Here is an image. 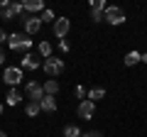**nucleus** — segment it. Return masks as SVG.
Returning <instances> with one entry per match:
<instances>
[{"label":"nucleus","instance_id":"nucleus-1","mask_svg":"<svg viewBox=\"0 0 147 137\" xmlns=\"http://www.w3.org/2000/svg\"><path fill=\"white\" fill-rule=\"evenodd\" d=\"M7 44H10L12 52H30L32 49V39L27 37L25 32H12V34H7Z\"/></svg>","mask_w":147,"mask_h":137},{"label":"nucleus","instance_id":"nucleus-2","mask_svg":"<svg viewBox=\"0 0 147 137\" xmlns=\"http://www.w3.org/2000/svg\"><path fill=\"white\" fill-rule=\"evenodd\" d=\"M17 20L25 25V34H27V37H32V34H37V32L42 30V20H39V15H27V12H22Z\"/></svg>","mask_w":147,"mask_h":137},{"label":"nucleus","instance_id":"nucleus-3","mask_svg":"<svg viewBox=\"0 0 147 137\" xmlns=\"http://www.w3.org/2000/svg\"><path fill=\"white\" fill-rule=\"evenodd\" d=\"M42 68H44V74L49 76V79H54V76H59V74H64V59H57V56H49V59H44V64H42Z\"/></svg>","mask_w":147,"mask_h":137},{"label":"nucleus","instance_id":"nucleus-4","mask_svg":"<svg viewBox=\"0 0 147 137\" xmlns=\"http://www.w3.org/2000/svg\"><path fill=\"white\" fill-rule=\"evenodd\" d=\"M22 12H25V7H22V3H7V5L3 7V10H0V17H3L5 22H15L17 17L22 15Z\"/></svg>","mask_w":147,"mask_h":137},{"label":"nucleus","instance_id":"nucleus-5","mask_svg":"<svg viewBox=\"0 0 147 137\" xmlns=\"http://www.w3.org/2000/svg\"><path fill=\"white\" fill-rule=\"evenodd\" d=\"M103 17H105V22H108V25H113V27H118V25H123V22H125V12H123L120 7H115V5H108V7H105Z\"/></svg>","mask_w":147,"mask_h":137},{"label":"nucleus","instance_id":"nucleus-6","mask_svg":"<svg viewBox=\"0 0 147 137\" xmlns=\"http://www.w3.org/2000/svg\"><path fill=\"white\" fill-rule=\"evenodd\" d=\"M25 98H30L32 103H39L44 98V88L37 81H30V83H25Z\"/></svg>","mask_w":147,"mask_h":137},{"label":"nucleus","instance_id":"nucleus-7","mask_svg":"<svg viewBox=\"0 0 147 137\" xmlns=\"http://www.w3.org/2000/svg\"><path fill=\"white\" fill-rule=\"evenodd\" d=\"M3 81H5L10 88H15L17 83H22V68L20 66H7L5 74H3Z\"/></svg>","mask_w":147,"mask_h":137},{"label":"nucleus","instance_id":"nucleus-8","mask_svg":"<svg viewBox=\"0 0 147 137\" xmlns=\"http://www.w3.org/2000/svg\"><path fill=\"white\" fill-rule=\"evenodd\" d=\"M76 115H79L81 120H93V115H96V103H91V100H81L79 108H76Z\"/></svg>","mask_w":147,"mask_h":137},{"label":"nucleus","instance_id":"nucleus-9","mask_svg":"<svg viewBox=\"0 0 147 137\" xmlns=\"http://www.w3.org/2000/svg\"><path fill=\"white\" fill-rule=\"evenodd\" d=\"M54 37H59V39H64L69 34V27H71V22L66 20V17H57V22H54Z\"/></svg>","mask_w":147,"mask_h":137},{"label":"nucleus","instance_id":"nucleus-10","mask_svg":"<svg viewBox=\"0 0 147 137\" xmlns=\"http://www.w3.org/2000/svg\"><path fill=\"white\" fill-rule=\"evenodd\" d=\"M22 7H25L27 15H37V12H44V3H42V0H27V3H22Z\"/></svg>","mask_w":147,"mask_h":137},{"label":"nucleus","instance_id":"nucleus-11","mask_svg":"<svg viewBox=\"0 0 147 137\" xmlns=\"http://www.w3.org/2000/svg\"><path fill=\"white\" fill-rule=\"evenodd\" d=\"M39 66H42L39 59H34V54H30V52H27L25 56H22V61H20V68H32V71H37Z\"/></svg>","mask_w":147,"mask_h":137},{"label":"nucleus","instance_id":"nucleus-12","mask_svg":"<svg viewBox=\"0 0 147 137\" xmlns=\"http://www.w3.org/2000/svg\"><path fill=\"white\" fill-rule=\"evenodd\" d=\"M39 108H42V113H54V110H57V100H54V95H44V98L39 100Z\"/></svg>","mask_w":147,"mask_h":137},{"label":"nucleus","instance_id":"nucleus-13","mask_svg":"<svg viewBox=\"0 0 147 137\" xmlns=\"http://www.w3.org/2000/svg\"><path fill=\"white\" fill-rule=\"evenodd\" d=\"M22 98H25V95H22L17 88H10V91H7V95H5V103H7V105H17Z\"/></svg>","mask_w":147,"mask_h":137},{"label":"nucleus","instance_id":"nucleus-14","mask_svg":"<svg viewBox=\"0 0 147 137\" xmlns=\"http://www.w3.org/2000/svg\"><path fill=\"white\" fill-rule=\"evenodd\" d=\"M42 88H44V95H57V93H59V83H57V79H47Z\"/></svg>","mask_w":147,"mask_h":137},{"label":"nucleus","instance_id":"nucleus-15","mask_svg":"<svg viewBox=\"0 0 147 137\" xmlns=\"http://www.w3.org/2000/svg\"><path fill=\"white\" fill-rule=\"evenodd\" d=\"M123 61H125V66H135V64H140V61H142V54L132 49V52H127V54H125V59H123Z\"/></svg>","mask_w":147,"mask_h":137},{"label":"nucleus","instance_id":"nucleus-16","mask_svg":"<svg viewBox=\"0 0 147 137\" xmlns=\"http://www.w3.org/2000/svg\"><path fill=\"white\" fill-rule=\"evenodd\" d=\"M105 98V88H91L88 93H86V100H91V103H96V100Z\"/></svg>","mask_w":147,"mask_h":137},{"label":"nucleus","instance_id":"nucleus-17","mask_svg":"<svg viewBox=\"0 0 147 137\" xmlns=\"http://www.w3.org/2000/svg\"><path fill=\"white\" fill-rule=\"evenodd\" d=\"M25 113H27V118H37L39 113H42V108H39V103H32L30 100V103L25 105Z\"/></svg>","mask_w":147,"mask_h":137},{"label":"nucleus","instance_id":"nucleus-18","mask_svg":"<svg viewBox=\"0 0 147 137\" xmlns=\"http://www.w3.org/2000/svg\"><path fill=\"white\" fill-rule=\"evenodd\" d=\"M84 132H81V127L79 125H66L64 127V137H81Z\"/></svg>","mask_w":147,"mask_h":137},{"label":"nucleus","instance_id":"nucleus-19","mask_svg":"<svg viewBox=\"0 0 147 137\" xmlns=\"http://www.w3.org/2000/svg\"><path fill=\"white\" fill-rule=\"evenodd\" d=\"M39 20H42V25H44V22H52V25H54V22H57V17H54V10L44 7V12L39 15Z\"/></svg>","mask_w":147,"mask_h":137},{"label":"nucleus","instance_id":"nucleus-20","mask_svg":"<svg viewBox=\"0 0 147 137\" xmlns=\"http://www.w3.org/2000/svg\"><path fill=\"white\" fill-rule=\"evenodd\" d=\"M105 7V0H91V12H103Z\"/></svg>","mask_w":147,"mask_h":137},{"label":"nucleus","instance_id":"nucleus-21","mask_svg":"<svg viewBox=\"0 0 147 137\" xmlns=\"http://www.w3.org/2000/svg\"><path fill=\"white\" fill-rule=\"evenodd\" d=\"M39 56H44V59L52 56V44H49V42H42V44H39Z\"/></svg>","mask_w":147,"mask_h":137},{"label":"nucleus","instance_id":"nucleus-22","mask_svg":"<svg viewBox=\"0 0 147 137\" xmlns=\"http://www.w3.org/2000/svg\"><path fill=\"white\" fill-rule=\"evenodd\" d=\"M103 12H105V10H103ZM103 12H91V20H93V22H105Z\"/></svg>","mask_w":147,"mask_h":137},{"label":"nucleus","instance_id":"nucleus-23","mask_svg":"<svg viewBox=\"0 0 147 137\" xmlns=\"http://www.w3.org/2000/svg\"><path fill=\"white\" fill-rule=\"evenodd\" d=\"M86 93H88V91H86L84 86H76V95H79V98H84V100H86Z\"/></svg>","mask_w":147,"mask_h":137},{"label":"nucleus","instance_id":"nucleus-24","mask_svg":"<svg viewBox=\"0 0 147 137\" xmlns=\"http://www.w3.org/2000/svg\"><path fill=\"white\" fill-rule=\"evenodd\" d=\"M81 137H103V135H100L98 130H91V132H84V135H81Z\"/></svg>","mask_w":147,"mask_h":137},{"label":"nucleus","instance_id":"nucleus-25","mask_svg":"<svg viewBox=\"0 0 147 137\" xmlns=\"http://www.w3.org/2000/svg\"><path fill=\"white\" fill-rule=\"evenodd\" d=\"M59 49H61V52H69V42H66V39H61V42H59Z\"/></svg>","mask_w":147,"mask_h":137},{"label":"nucleus","instance_id":"nucleus-26","mask_svg":"<svg viewBox=\"0 0 147 137\" xmlns=\"http://www.w3.org/2000/svg\"><path fill=\"white\" fill-rule=\"evenodd\" d=\"M3 42H7V34H5V30L0 27V44H3Z\"/></svg>","mask_w":147,"mask_h":137},{"label":"nucleus","instance_id":"nucleus-27","mask_svg":"<svg viewBox=\"0 0 147 137\" xmlns=\"http://www.w3.org/2000/svg\"><path fill=\"white\" fill-rule=\"evenodd\" d=\"M3 61H5V52H3V47H0V66H3Z\"/></svg>","mask_w":147,"mask_h":137},{"label":"nucleus","instance_id":"nucleus-28","mask_svg":"<svg viewBox=\"0 0 147 137\" xmlns=\"http://www.w3.org/2000/svg\"><path fill=\"white\" fill-rule=\"evenodd\" d=\"M142 64H147V54H142Z\"/></svg>","mask_w":147,"mask_h":137},{"label":"nucleus","instance_id":"nucleus-29","mask_svg":"<svg viewBox=\"0 0 147 137\" xmlns=\"http://www.w3.org/2000/svg\"><path fill=\"white\" fill-rule=\"evenodd\" d=\"M0 137H7V135H5V132H3V130H0Z\"/></svg>","mask_w":147,"mask_h":137},{"label":"nucleus","instance_id":"nucleus-30","mask_svg":"<svg viewBox=\"0 0 147 137\" xmlns=\"http://www.w3.org/2000/svg\"><path fill=\"white\" fill-rule=\"evenodd\" d=\"M0 113H3V103H0Z\"/></svg>","mask_w":147,"mask_h":137}]
</instances>
